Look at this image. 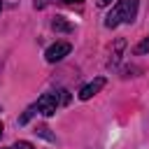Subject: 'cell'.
<instances>
[{
  "label": "cell",
  "instance_id": "obj_1",
  "mask_svg": "<svg viewBox=\"0 0 149 149\" xmlns=\"http://www.w3.org/2000/svg\"><path fill=\"white\" fill-rule=\"evenodd\" d=\"M137 0H119L116 5H114V9L105 16V26L107 28H116L121 21H126V23H130V21H135V16H137Z\"/></svg>",
  "mask_w": 149,
  "mask_h": 149
},
{
  "label": "cell",
  "instance_id": "obj_2",
  "mask_svg": "<svg viewBox=\"0 0 149 149\" xmlns=\"http://www.w3.org/2000/svg\"><path fill=\"white\" fill-rule=\"evenodd\" d=\"M58 93H44V95H40L37 98V112L40 114H44V116H54L56 114V109H58Z\"/></svg>",
  "mask_w": 149,
  "mask_h": 149
},
{
  "label": "cell",
  "instance_id": "obj_3",
  "mask_svg": "<svg viewBox=\"0 0 149 149\" xmlns=\"http://www.w3.org/2000/svg\"><path fill=\"white\" fill-rule=\"evenodd\" d=\"M70 42H56V44H51L49 49H47V54H44V58L49 61V63H58V61H63L68 54H70Z\"/></svg>",
  "mask_w": 149,
  "mask_h": 149
},
{
  "label": "cell",
  "instance_id": "obj_4",
  "mask_svg": "<svg viewBox=\"0 0 149 149\" xmlns=\"http://www.w3.org/2000/svg\"><path fill=\"white\" fill-rule=\"evenodd\" d=\"M102 86H105V77H95L93 81H88L86 86H81V88H79L77 98H79V100H91V98H93Z\"/></svg>",
  "mask_w": 149,
  "mask_h": 149
},
{
  "label": "cell",
  "instance_id": "obj_5",
  "mask_svg": "<svg viewBox=\"0 0 149 149\" xmlns=\"http://www.w3.org/2000/svg\"><path fill=\"white\" fill-rule=\"evenodd\" d=\"M51 28H54L56 33H72V30H74V26H72L65 16H56V19L51 21Z\"/></svg>",
  "mask_w": 149,
  "mask_h": 149
},
{
  "label": "cell",
  "instance_id": "obj_6",
  "mask_svg": "<svg viewBox=\"0 0 149 149\" xmlns=\"http://www.w3.org/2000/svg\"><path fill=\"white\" fill-rule=\"evenodd\" d=\"M133 54H135V56H144V54H149V35L142 37V40L133 47Z\"/></svg>",
  "mask_w": 149,
  "mask_h": 149
},
{
  "label": "cell",
  "instance_id": "obj_7",
  "mask_svg": "<svg viewBox=\"0 0 149 149\" xmlns=\"http://www.w3.org/2000/svg\"><path fill=\"white\" fill-rule=\"evenodd\" d=\"M126 47V40H116V44H114V54H112V65L121 58V49Z\"/></svg>",
  "mask_w": 149,
  "mask_h": 149
},
{
  "label": "cell",
  "instance_id": "obj_8",
  "mask_svg": "<svg viewBox=\"0 0 149 149\" xmlns=\"http://www.w3.org/2000/svg\"><path fill=\"white\" fill-rule=\"evenodd\" d=\"M35 109H37L35 105H33V107H28V109H26V112H23V114L19 116V126H26V123H28V121L33 119V114H35Z\"/></svg>",
  "mask_w": 149,
  "mask_h": 149
},
{
  "label": "cell",
  "instance_id": "obj_9",
  "mask_svg": "<svg viewBox=\"0 0 149 149\" xmlns=\"http://www.w3.org/2000/svg\"><path fill=\"white\" fill-rule=\"evenodd\" d=\"M58 100H61L63 105H68V102H70V93H68L65 88H61V91H58Z\"/></svg>",
  "mask_w": 149,
  "mask_h": 149
},
{
  "label": "cell",
  "instance_id": "obj_10",
  "mask_svg": "<svg viewBox=\"0 0 149 149\" xmlns=\"http://www.w3.org/2000/svg\"><path fill=\"white\" fill-rule=\"evenodd\" d=\"M12 149H35V147H33L30 142H26V140H19V142H16Z\"/></svg>",
  "mask_w": 149,
  "mask_h": 149
},
{
  "label": "cell",
  "instance_id": "obj_11",
  "mask_svg": "<svg viewBox=\"0 0 149 149\" xmlns=\"http://www.w3.org/2000/svg\"><path fill=\"white\" fill-rule=\"evenodd\" d=\"M47 130H49V128H47V126H40V128H37V130H35V133H40V135H42V137H47V140H54V137H51V135H49V133H47Z\"/></svg>",
  "mask_w": 149,
  "mask_h": 149
},
{
  "label": "cell",
  "instance_id": "obj_12",
  "mask_svg": "<svg viewBox=\"0 0 149 149\" xmlns=\"http://www.w3.org/2000/svg\"><path fill=\"white\" fill-rule=\"evenodd\" d=\"M47 5H49V0H35V9H42Z\"/></svg>",
  "mask_w": 149,
  "mask_h": 149
},
{
  "label": "cell",
  "instance_id": "obj_13",
  "mask_svg": "<svg viewBox=\"0 0 149 149\" xmlns=\"http://www.w3.org/2000/svg\"><path fill=\"white\" fill-rule=\"evenodd\" d=\"M107 5H112V0H98V7H107Z\"/></svg>",
  "mask_w": 149,
  "mask_h": 149
},
{
  "label": "cell",
  "instance_id": "obj_14",
  "mask_svg": "<svg viewBox=\"0 0 149 149\" xmlns=\"http://www.w3.org/2000/svg\"><path fill=\"white\" fill-rule=\"evenodd\" d=\"M63 2H65V5H81L84 0H63Z\"/></svg>",
  "mask_w": 149,
  "mask_h": 149
},
{
  "label": "cell",
  "instance_id": "obj_15",
  "mask_svg": "<svg viewBox=\"0 0 149 149\" xmlns=\"http://www.w3.org/2000/svg\"><path fill=\"white\" fill-rule=\"evenodd\" d=\"M0 137H2V123H0Z\"/></svg>",
  "mask_w": 149,
  "mask_h": 149
},
{
  "label": "cell",
  "instance_id": "obj_16",
  "mask_svg": "<svg viewBox=\"0 0 149 149\" xmlns=\"http://www.w3.org/2000/svg\"><path fill=\"white\" fill-rule=\"evenodd\" d=\"M0 7H2V0H0Z\"/></svg>",
  "mask_w": 149,
  "mask_h": 149
}]
</instances>
